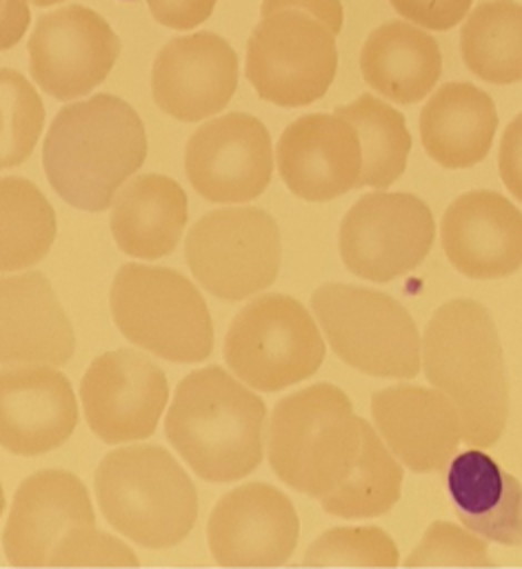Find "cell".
Instances as JSON below:
<instances>
[{"mask_svg":"<svg viewBox=\"0 0 522 569\" xmlns=\"http://www.w3.org/2000/svg\"><path fill=\"white\" fill-rule=\"evenodd\" d=\"M389 4L422 29L449 31L466 18L473 0H389Z\"/></svg>","mask_w":522,"mask_h":569,"instance_id":"33","label":"cell"},{"mask_svg":"<svg viewBox=\"0 0 522 569\" xmlns=\"http://www.w3.org/2000/svg\"><path fill=\"white\" fill-rule=\"evenodd\" d=\"M284 7L300 9V11L315 16L327 27H331L335 33H340L344 27V9H342L340 0H262L260 16L269 13L273 9H284Z\"/></svg>","mask_w":522,"mask_h":569,"instance_id":"36","label":"cell"},{"mask_svg":"<svg viewBox=\"0 0 522 569\" xmlns=\"http://www.w3.org/2000/svg\"><path fill=\"white\" fill-rule=\"evenodd\" d=\"M76 351L73 327L40 271L0 276V365L62 367Z\"/></svg>","mask_w":522,"mask_h":569,"instance_id":"22","label":"cell"},{"mask_svg":"<svg viewBox=\"0 0 522 569\" xmlns=\"http://www.w3.org/2000/svg\"><path fill=\"white\" fill-rule=\"evenodd\" d=\"M187 218L184 189L169 176L142 173L113 198L109 224L120 251L155 260L178 247Z\"/></svg>","mask_w":522,"mask_h":569,"instance_id":"26","label":"cell"},{"mask_svg":"<svg viewBox=\"0 0 522 569\" xmlns=\"http://www.w3.org/2000/svg\"><path fill=\"white\" fill-rule=\"evenodd\" d=\"M422 369L455 405L469 445L498 442L509 413V382L498 329L484 305L455 298L433 313L422 336Z\"/></svg>","mask_w":522,"mask_h":569,"instance_id":"3","label":"cell"},{"mask_svg":"<svg viewBox=\"0 0 522 569\" xmlns=\"http://www.w3.org/2000/svg\"><path fill=\"white\" fill-rule=\"evenodd\" d=\"M267 453L275 476L340 518L387 513L402 489V467L342 389L315 382L282 398L269 420Z\"/></svg>","mask_w":522,"mask_h":569,"instance_id":"1","label":"cell"},{"mask_svg":"<svg viewBox=\"0 0 522 569\" xmlns=\"http://www.w3.org/2000/svg\"><path fill=\"white\" fill-rule=\"evenodd\" d=\"M78 425L69 378L44 365L0 369V445L18 456H38L67 442Z\"/></svg>","mask_w":522,"mask_h":569,"instance_id":"19","label":"cell"},{"mask_svg":"<svg viewBox=\"0 0 522 569\" xmlns=\"http://www.w3.org/2000/svg\"><path fill=\"white\" fill-rule=\"evenodd\" d=\"M435 222L413 193H364L340 222V256L358 278L389 282L431 251Z\"/></svg>","mask_w":522,"mask_h":569,"instance_id":"12","label":"cell"},{"mask_svg":"<svg viewBox=\"0 0 522 569\" xmlns=\"http://www.w3.org/2000/svg\"><path fill=\"white\" fill-rule=\"evenodd\" d=\"M264 416L260 396L209 365L178 382L164 436L202 480L233 482L262 460Z\"/></svg>","mask_w":522,"mask_h":569,"instance_id":"4","label":"cell"},{"mask_svg":"<svg viewBox=\"0 0 522 569\" xmlns=\"http://www.w3.org/2000/svg\"><path fill=\"white\" fill-rule=\"evenodd\" d=\"M333 113L349 120L358 131L362 153L360 187H391L402 176L411 151V133L404 116L371 93L358 96Z\"/></svg>","mask_w":522,"mask_h":569,"instance_id":"29","label":"cell"},{"mask_svg":"<svg viewBox=\"0 0 522 569\" xmlns=\"http://www.w3.org/2000/svg\"><path fill=\"white\" fill-rule=\"evenodd\" d=\"M275 162L287 189L302 200L324 202L360 187V138L338 113L293 120L278 140Z\"/></svg>","mask_w":522,"mask_h":569,"instance_id":"18","label":"cell"},{"mask_svg":"<svg viewBox=\"0 0 522 569\" xmlns=\"http://www.w3.org/2000/svg\"><path fill=\"white\" fill-rule=\"evenodd\" d=\"M58 2H64V0H31V4H36V7H51Z\"/></svg>","mask_w":522,"mask_h":569,"instance_id":"38","label":"cell"},{"mask_svg":"<svg viewBox=\"0 0 522 569\" xmlns=\"http://www.w3.org/2000/svg\"><path fill=\"white\" fill-rule=\"evenodd\" d=\"M120 38L84 4H67L38 18L27 49L33 82L58 100L87 96L102 84L120 56Z\"/></svg>","mask_w":522,"mask_h":569,"instance_id":"13","label":"cell"},{"mask_svg":"<svg viewBox=\"0 0 522 569\" xmlns=\"http://www.w3.org/2000/svg\"><path fill=\"white\" fill-rule=\"evenodd\" d=\"M120 333L171 362H200L211 356L213 325L198 287L167 267L127 262L109 291Z\"/></svg>","mask_w":522,"mask_h":569,"instance_id":"7","label":"cell"},{"mask_svg":"<svg viewBox=\"0 0 522 569\" xmlns=\"http://www.w3.org/2000/svg\"><path fill=\"white\" fill-rule=\"evenodd\" d=\"M56 211L27 178H0V271L38 264L56 240Z\"/></svg>","mask_w":522,"mask_h":569,"instance_id":"28","label":"cell"},{"mask_svg":"<svg viewBox=\"0 0 522 569\" xmlns=\"http://www.w3.org/2000/svg\"><path fill=\"white\" fill-rule=\"evenodd\" d=\"M147 158L138 111L113 93L62 107L42 142V164L53 191L76 209L104 211L116 191Z\"/></svg>","mask_w":522,"mask_h":569,"instance_id":"2","label":"cell"},{"mask_svg":"<svg viewBox=\"0 0 522 569\" xmlns=\"http://www.w3.org/2000/svg\"><path fill=\"white\" fill-rule=\"evenodd\" d=\"M307 567H395L398 547L380 527H333L304 553Z\"/></svg>","mask_w":522,"mask_h":569,"instance_id":"31","label":"cell"},{"mask_svg":"<svg viewBox=\"0 0 522 569\" xmlns=\"http://www.w3.org/2000/svg\"><path fill=\"white\" fill-rule=\"evenodd\" d=\"M31 11L27 0H0V51L16 47L29 29Z\"/></svg>","mask_w":522,"mask_h":569,"instance_id":"37","label":"cell"},{"mask_svg":"<svg viewBox=\"0 0 522 569\" xmlns=\"http://www.w3.org/2000/svg\"><path fill=\"white\" fill-rule=\"evenodd\" d=\"M311 309L331 349L353 369L378 378L420 371L418 327L393 296L329 282L313 291Z\"/></svg>","mask_w":522,"mask_h":569,"instance_id":"8","label":"cell"},{"mask_svg":"<svg viewBox=\"0 0 522 569\" xmlns=\"http://www.w3.org/2000/svg\"><path fill=\"white\" fill-rule=\"evenodd\" d=\"M498 167L506 189L522 202V113H518L502 133Z\"/></svg>","mask_w":522,"mask_h":569,"instance_id":"35","label":"cell"},{"mask_svg":"<svg viewBox=\"0 0 522 569\" xmlns=\"http://www.w3.org/2000/svg\"><path fill=\"white\" fill-rule=\"evenodd\" d=\"M2 549L13 567H135L133 551L96 525L82 480L42 469L16 489Z\"/></svg>","mask_w":522,"mask_h":569,"instance_id":"5","label":"cell"},{"mask_svg":"<svg viewBox=\"0 0 522 569\" xmlns=\"http://www.w3.org/2000/svg\"><path fill=\"white\" fill-rule=\"evenodd\" d=\"M324 340L307 307L284 293H264L233 318L224 338L227 367L258 391H280L313 376Z\"/></svg>","mask_w":522,"mask_h":569,"instance_id":"9","label":"cell"},{"mask_svg":"<svg viewBox=\"0 0 522 569\" xmlns=\"http://www.w3.org/2000/svg\"><path fill=\"white\" fill-rule=\"evenodd\" d=\"M406 567H493L486 542L451 522L429 525L420 545L404 562Z\"/></svg>","mask_w":522,"mask_h":569,"instance_id":"32","label":"cell"},{"mask_svg":"<svg viewBox=\"0 0 522 569\" xmlns=\"http://www.w3.org/2000/svg\"><path fill=\"white\" fill-rule=\"evenodd\" d=\"M293 502L267 482H244L224 493L207 525L213 560L222 567H278L298 545Z\"/></svg>","mask_w":522,"mask_h":569,"instance_id":"16","label":"cell"},{"mask_svg":"<svg viewBox=\"0 0 522 569\" xmlns=\"http://www.w3.org/2000/svg\"><path fill=\"white\" fill-rule=\"evenodd\" d=\"M107 522L129 540L164 549L182 542L198 516V493L180 462L158 445L109 451L96 469Z\"/></svg>","mask_w":522,"mask_h":569,"instance_id":"6","label":"cell"},{"mask_svg":"<svg viewBox=\"0 0 522 569\" xmlns=\"http://www.w3.org/2000/svg\"><path fill=\"white\" fill-rule=\"evenodd\" d=\"M193 278L215 298L242 300L273 284L280 231L260 207H224L202 216L184 242Z\"/></svg>","mask_w":522,"mask_h":569,"instance_id":"11","label":"cell"},{"mask_svg":"<svg viewBox=\"0 0 522 569\" xmlns=\"http://www.w3.org/2000/svg\"><path fill=\"white\" fill-rule=\"evenodd\" d=\"M442 249L464 276L491 280L522 267V213L498 191L475 189L455 198L440 224Z\"/></svg>","mask_w":522,"mask_h":569,"instance_id":"20","label":"cell"},{"mask_svg":"<svg viewBox=\"0 0 522 569\" xmlns=\"http://www.w3.org/2000/svg\"><path fill=\"white\" fill-rule=\"evenodd\" d=\"M460 522L500 545H522V485L480 449L460 453L446 471Z\"/></svg>","mask_w":522,"mask_h":569,"instance_id":"25","label":"cell"},{"mask_svg":"<svg viewBox=\"0 0 522 569\" xmlns=\"http://www.w3.org/2000/svg\"><path fill=\"white\" fill-rule=\"evenodd\" d=\"M184 169L204 200L249 202L269 187L273 173L271 136L251 113H224L191 133Z\"/></svg>","mask_w":522,"mask_h":569,"instance_id":"15","label":"cell"},{"mask_svg":"<svg viewBox=\"0 0 522 569\" xmlns=\"http://www.w3.org/2000/svg\"><path fill=\"white\" fill-rule=\"evenodd\" d=\"M371 416L391 453L418 473L442 471L462 440L460 413L440 389H380L371 398Z\"/></svg>","mask_w":522,"mask_h":569,"instance_id":"21","label":"cell"},{"mask_svg":"<svg viewBox=\"0 0 522 569\" xmlns=\"http://www.w3.org/2000/svg\"><path fill=\"white\" fill-rule=\"evenodd\" d=\"M167 398L164 371L135 349H113L98 356L80 382L84 418L107 445L149 438Z\"/></svg>","mask_w":522,"mask_h":569,"instance_id":"14","label":"cell"},{"mask_svg":"<svg viewBox=\"0 0 522 569\" xmlns=\"http://www.w3.org/2000/svg\"><path fill=\"white\" fill-rule=\"evenodd\" d=\"M235 89L238 56L218 33L178 36L153 60V100L175 120L198 122L222 111Z\"/></svg>","mask_w":522,"mask_h":569,"instance_id":"17","label":"cell"},{"mask_svg":"<svg viewBox=\"0 0 522 569\" xmlns=\"http://www.w3.org/2000/svg\"><path fill=\"white\" fill-rule=\"evenodd\" d=\"M498 129V111L486 91L471 82H446L420 113L424 151L446 169L482 162Z\"/></svg>","mask_w":522,"mask_h":569,"instance_id":"24","label":"cell"},{"mask_svg":"<svg viewBox=\"0 0 522 569\" xmlns=\"http://www.w3.org/2000/svg\"><path fill=\"white\" fill-rule=\"evenodd\" d=\"M218 0H147L151 16L169 29H195L202 24Z\"/></svg>","mask_w":522,"mask_h":569,"instance_id":"34","label":"cell"},{"mask_svg":"<svg viewBox=\"0 0 522 569\" xmlns=\"http://www.w3.org/2000/svg\"><path fill=\"white\" fill-rule=\"evenodd\" d=\"M460 53L466 69L484 82H520L522 4L518 0H484L475 4L460 29Z\"/></svg>","mask_w":522,"mask_h":569,"instance_id":"27","label":"cell"},{"mask_svg":"<svg viewBox=\"0 0 522 569\" xmlns=\"http://www.w3.org/2000/svg\"><path fill=\"white\" fill-rule=\"evenodd\" d=\"M360 71L364 82L387 100L413 104L426 98L440 80V44L409 20H389L367 36Z\"/></svg>","mask_w":522,"mask_h":569,"instance_id":"23","label":"cell"},{"mask_svg":"<svg viewBox=\"0 0 522 569\" xmlns=\"http://www.w3.org/2000/svg\"><path fill=\"white\" fill-rule=\"evenodd\" d=\"M44 124V104L16 69L0 67V169L24 162Z\"/></svg>","mask_w":522,"mask_h":569,"instance_id":"30","label":"cell"},{"mask_svg":"<svg viewBox=\"0 0 522 569\" xmlns=\"http://www.w3.org/2000/svg\"><path fill=\"white\" fill-rule=\"evenodd\" d=\"M335 31L300 9L260 16L247 40L244 73L255 93L278 107L320 100L338 71Z\"/></svg>","mask_w":522,"mask_h":569,"instance_id":"10","label":"cell"},{"mask_svg":"<svg viewBox=\"0 0 522 569\" xmlns=\"http://www.w3.org/2000/svg\"><path fill=\"white\" fill-rule=\"evenodd\" d=\"M2 509H4V491H2V485H0V516H2Z\"/></svg>","mask_w":522,"mask_h":569,"instance_id":"39","label":"cell"}]
</instances>
